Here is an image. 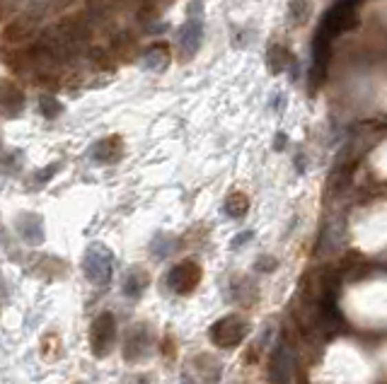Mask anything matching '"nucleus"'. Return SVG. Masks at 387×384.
Listing matches in <instances>:
<instances>
[{
  "instance_id": "nucleus-1",
  "label": "nucleus",
  "mask_w": 387,
  "mask_h": 384,
  "mask_svg": "<svg viewBox=\"0 0 387 384\" xmlns=\"http://www.w3.org/2000/svg\"><path fill=\"white\" fill-rule=\"evenodd\" d=\"M201 39H204V0H191L187 20H184V25L177 32L179 54L184 58H191L199 51Z\"/></svg>"
},
{
  "instance_id": "nucleus-2",
  "label": "nucleus",
  "mask_w": 387,
  "mask_h": 384,
  "mask_svg": "<svg viewBox=\"0 0 387 384\" xmlns=\"http://www.w3.org/2000/svg\"><path fill=\"white\" fill-rule=\"evenodd\" d=\"M83 271L87 281H92L94 286H107L112 281V273H114V254L105 244H92L85 251Z\"/></svg>"
},
{
  "instance_id": "nucleus-3",
  "label": "nucleus",
  "mask_w": 387,
  "mask_h": 384,
  "mask_svg": "<svg viewBox=\"0 0 387 384\" xmlns=\"http://www.w3.org/2000/svg\"><path fill=\"white\" fill-rule=\"evenodd\" d=\"M114 341H116V319L109 312H102V314L92 321V329H90L92 353L97 355V358H105V355H109V350L114 348Z\"/></svg>"
},
{
  "instance_id": "nucleus-4",
  "label": "nucleus",
  "mask_w": 387,
  "mask_h": 384,
  "mask_svg": "<svg viewBox=\"0 0 387 384\" xmlns=\"http://www.w3.org/2000/svg\"><path fill=\"white\" fill-rule=\"evenodd\" d=\"M199 281H201V268H199V264H193V262L177 264L167 276L169 288H172L174 292H179V295H189L193 288L199 286Z\"/></svg>"
},
{
  "instance_id": "nucleus-5",
  "label": "nucleus",
  "mask_w": 387,
  "mask_h": 384,
  "mask_svg": "<svg viewBox=\"0 0 387 384\" xmlns=\"http://www.w3.org/2000/svg\"><path fill=\"white\" fill-rule=\"evenodd\" d=\"M244 336H247V324L238 317H225L218 324L211 326V339H213V343L223 345V348L240 343Z\"/></svg>"
},
{
  "instance_id": "nucleus-6",
  "label": "nucleus",
  "mask_w": 387,
  "mask_h": 384,
  "mask_svg": "<svg viewBox=\"0 0 387 384\" xmlns=\"http://www.w3.org/2000/svg\"><path fill=\"white\" fill-rule=\"evenodd\" d=\"M273 382L291 384L293 382V353L288 343H278V350L273 355Z\"/></svg>"
},
{
  "instance_id": "nucleus-7",
  "label": "nucleus",
  "mask_w": 387,
  "mask_h": 384,
  "mask_svg": "<svg viewBox=\"0 0 387 384\" xmlns=\"http://www.w3.org/2000/svg\"><path fill=\"white\" fill-rule=\"evenodd\" d=\"M145 286H148V276H145V271L134 268V271H129V276L124 278V283H121V292H124L126 297H131V300H136V297L143 295Z\"/></svg>"
},
{
  "instance_id": "nucleus-8",
  "label": "nucleus",
  "mask_w": 387,
  "mask_h": 384,
  "mask_svg": "<svg viewBox=\"0 0 387 384\" xmlns=\"http://www.w3.org/2000/svg\"><path fill=\"white\" fill-rule=\"evenodd\" d=\"M249 208V201L244 193H233V196H228V201H225V213H228L230 217H242L244 213H247Z\"/></svg>"
},
{
  "instance_id": "nucleus-9",
  "label": "nucleus",
  "mask_w": 387,
  "mask_h": 384,
  "mask_svg": "<svg viewBox=\"0 0 387 384\" xmlns=\"http://www.w3.org/2000/svg\"><path fill=\"white\" fill-rule=\"evenodd\" d=\"M288 12H291V20H293L295 25H305L310 17V0H291Z\"/></svg>"
},
{
  "instance_id": "nucleus-10",
  "label": "nucleus",
  "mask_w": 387,
  "mask_h": 384,
  "mask_svg": "<svg viewBox=\"0 0 387 384\" xmlns=\"http://www.w3.org/2000/svg\"><path fill=\"white\" fill-rule=\"evenodd\" d=\"M143 63H145V68H150V70H160V68H165V63H167V49H160V46H155V49H150L148 54H145Z\"/></svg>"
},
{
  "instance_id": "nucleus-11",
  "label": "nucleus",
  "mask_w": 387,
  "mask_h": 384,
  "mask_svg": "<svg viewBox=\"0 0 387 384\" xmlns=\"http://www.w3.org/2000/svg\"><path fill=\"white\" fill-rule=\"evenodd\" d=\"M271 51L276 54V58L269 56V68H271V73H283V68H286L288 63H293V58H291L288 51H283L281 46H276V49H271Z\"/></svg>"
},
{
  "instance_id": "nucleus-12",
  "label": "nucleus",
  "mask_w": 387,
  "mask_h": 384,
  "mask_svg": "<svg viewBox=\"0 0 387 384\" xmlns=\"http://www.w3.org/2000/svg\"><path fill=\"white\" fill-rule=\"evenodd\" d=\"M20 232L30 244H36V242H41V220L32 217V225H20Z\"/></svg>"
},
{
  "instance_id": "nucleus-13",
  "label": "nucleus",
  "mask_w": 387,
  "mask_h": 384,
  "mask_svg": "<svg viewBox=\"0 0 387 384\" xmlns=\"http://www.w3.org/2000/svg\"><path fill=\"white\" fill-rule=\"evenodd\" d=\"M257 268L259 271H273V268H276V259H271V256H262Z\"/></svg>"
},
{
  "instance_id": "nucleus-14",
  "label": "nucleus",
  "mask_w": 387,
  "mask_h": 384,
  "mask_svg": "<svg viewBox=\"0 0 387 384\" xmlns=\"http://www.w3.org/2000/svg\"><path fill=\"white\" fill-rule=\"evenodd\" d=\"M247 239H252V232H242V235H238V237L233 239V246H242Z\"/></svg>"
}]
</instances>
